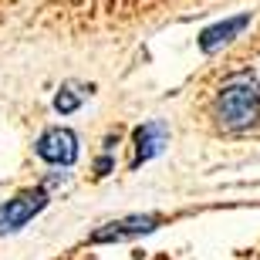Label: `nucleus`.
<instances>
[{
	"instance_id": "1",
	"label": "nucleus",
	"mask_w": 260,
	"mask_h": 260,
	"mask_svg": "<svg viewBox=\"0 0 260 260\" xmlns=\"http://www.w3.org/2000/svg\"><path fill=\"white\" fill-rule=\"evenodd\" d=\"M216 115H220L223 128H247L257 122L260 115V91L253 81H230L220 91L216 102Z\"/></svg>"
},
{
	"instance_id": "6",
	"label": "nucleus",
	"mask_w": 260,
	"mask_h": 260,
	"mask_svg": "<svg viewBox=\"0 0 260 260\" xmlns=\"http://www.w3.org/2000/svg\"><path fill=\"white\" fill-rule=\"evenodd\" d=\"M240 27H247V17H237V20H226V24H220V27H213L203 34V51H213L216 44H223V41H230L233 34Z\"/></svg>"
},
{
	"instance_id": "8",
	"label": "nucleus",
	"mask_w": 260,
	"mask_h": 260,
	"mask_svg": "<svg viewBox=\"0 0 260 260\" xmlns=\"http://www.w3.org/2000/svg\"><path fill=\"white\" fill-rule=\"evenodd\" d=\"M95 169H98V176H108V169H112V159H108V152L102 155V159H98V166H95Z\"/></svg>"
},
{
	"instance_id": "5",
	"label": "nucleus",
	"mask_w": 260,
	"mask_h": 260,
	"mask_svg": "<svg viewBox=\"0 0 260 260\" xmlns=\"http://www.w3.org/2000/svg\"><path fill=\"white\" fill-rule=\"evenodd\" d=\"M162 145H166V125L162 122H149V125H142L139 132H135V162L132 166L149 162L152 155L162 152Z\"/></svg>"
},
{
	"instance_id": "4",
	"label": "nucleus",
	"mask_w": 260,
	"mask_h": 260,
	"mask_svg": "<svg viewBox=\"0 0 260 260\" xmlns=\"http://www.w3.org/2000/svg\"><path fill=\"white\" fill-rule=\"evenodd\" d=\"M159 226V216L145 213V216H125V220H115V223H105L102 230L91 233V243H118V240H128V237H142V233H152Z\"/></svg>"
},
{
	"instance_id": "2",
	"label": "nucleus",
	"mask_w": 260,
	"mask_h": 260,
	"mask_svg": "<svg viewBox=\"0 0 260 260\" xmlns=\"http://www.w3.org/2000/svg\"><path fill=\"white\" fill-rule=\"evenodd\" d=\"M44 206H48V189L44 186L17 193L14 200H7V206H0V237L4 233H17L20 226H27Z\"/></svg>"
},
{
	"instance_id": "3",
	"label": "nucleus",
	"mask_w": 260,
	"mask_h": 260,
	"mask_svg": "<svg viewBox=\"0 0 260 260\" xmlns=\"http://www.w3.org/2000/svg\"><path fill=\"white\" fill-rule=\"evenodd\" d=\"M38 155L51 166H71L78 159V135L71 128H48L38 139Z\"/></svg>"
},
{
	"instance_id": "7",
	"label": "nucleus",
	"mask_w": 260,
	"mask_h": 260,
	"mask_svg": "<svg viewBox=\"0 0 260 260\" xmlns=\"http://www.w3.org/2000/svg\"><path fill=\"white\" fill-rule=\"evenodd\" d=\"M54 108H58V112H75V108H78V98L68 95V91H61V95L54 98Z\"/></svg>"
}]
</instances>
